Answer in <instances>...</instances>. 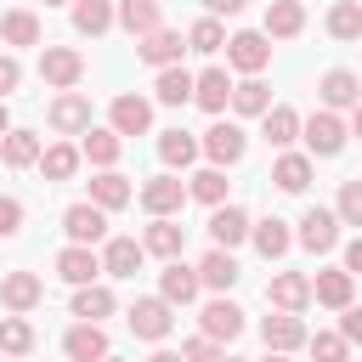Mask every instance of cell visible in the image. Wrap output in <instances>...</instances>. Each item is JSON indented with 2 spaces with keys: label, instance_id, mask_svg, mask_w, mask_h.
Returning a JSON list of instances; mask_svg holds the SVG:
<instances>
[{
  "label": "cell",
  "instance_id": "cell-17",
  "mask_svg": "<svg viewBox=\"0 0 362 362\" xmlns=\"http://www.w3.org/2000/svg\"><path fill=\"white\" fill-rule=\"evenodd\" d=\"M266 300H272L277 311H305V305H311V277H305V272H277V277L266 283Z\"/></svg>",
  "mask_w": 362,
  "mask_h": 362
},
{
  "label": "cell",
  "instance_id": "cell-60",
  "mask_svg": "<svg viewBox=\"0 0 362 362\" xmlns=\"http://www.w3.org/2000/svg\"><path fill=\"white\" fill-rule=\"evenodd\" d=\"M11 362H17V356H11Z\"/></svg>",
  "mask_w": 362,
  "mask_h": 362
},
{
  "label": "cell",
  "instance_id": "cell-25",
  "mask_svg": "<svg viewBox=\"0 0 362 362\" xmlns=\"http://www.w3.org/2000/svg\"><path fill=\"white\" fill-rule=\"evenodd\" d=\"M141 260H147V249L136 238H107V249H102V272L107 277H136Z\"/></svg>",
  "mask_w": 362,
  "mask_h": 362
},
{
  "label": "cell",
  "instance_id": "cell-50",
  "mask_svg": "<svg viewBox=\"0 0 362 362\" xmlns=\"http://www.w3.org/2000/svg\"><path fill=\"white\" fill-rule=\"evenodd\" d=\"M17 85H23V62H17V57H0V102H6Z\"/></svg>",
  "mask_w": 362,
  "mask_h": 362
},
{
  "label": "cell",
  "instance_id": "cell-8",
  "mask_svg": "<svg viewBox=\"0 0 362 362\" xmlns=\"http://www.w3.org/2000/svg\"><path fill=\"white\" fill-rule=\"evenodd\" d=\"M226 62H232L238 74H260V68L272 62V45H266V34H260V28H243V34H232V40H226Z\"/></svg>",
  "mask_w": 362,
  "mask_h": 362
},
{
  "label": "cell",
  "instance_id": "cell-12",
  "mask_svg": "<svg viewBox=\"0 0 362 362\" xmlns=\"http://www.w3.org/2000/svg\"><path fill=\"white\" fill-rule=\"evenodd\" d=\"M57 277L74 283V288H79V283H96V277H102V255H96L90 243H68V249L57 255Z\"/></svg>",
  "mask_w": 362,
  "mask_h": 362
},
{
  "label": "cell",
  "instance_id": "cell-23",
  "mask_svg": "<svg viewBox=\"0 0 362 362\" xmlns=\"http://www.w3.org/2000/svg\"><path fill=\"white\" fill-rule=\"evenodd\" d=\"M141 249H147V255H158V260H175V255L187 249V226H181V221H170V215H153V226H147Z\"/></svg>",
  "mask_w": 362,
  "mask_h": 362
},
{
  "label": "cell",
  "instance_id": "cell-29",
  "mask_svg": "<svg viewBox=\"0 0 362 362\" xmlns=\"http://www.w3.org/2000/svg\"><path fill=\"white\" fill-rule=\"evenodd\" d=\"M113 23H119L130 40H141V34L158 28V0H119V6H113Z\"/></svg>",
  "mask_w": 362,
  "mask_h": 362
},
{
  "label": "cell",
  "instance_id": "cell-31",
  "mask_svg": "<svg viewBox=\"0 0 362 362\" xmlns=\"http://www.w3.org/2000/svg\"><path fill=\"white\" fill-rule=\"evenodd\" d=\"M272 181H277V192H305L311 187V153H277Z\"/></svg>",
  "mask_w": 362,
  "mask_h": 362
},
{
  "label": "cell",
  "instance_id": "cell-30",
  "mask_svg": "<svg viewBox=\"0 0 362 362\" xmlns=\"http://www.w3.org/2000/svg\"><path fill=\"white\" fill-rule=\"evenodd\" d=\"M305 28V6L300 0H272L266 6V40H294Z\"/></svg>",
  "mask_w": 362,
  "mask_h": 362
},
{
  "label": "cell",
  "instance_id": "cell-24",
  "mask_svg": "<svg viewBox=\"0 0 362 362\" xmlns=\"http://www.w3.org/2000/svg\"><path fill=\"white\" fill-rule=\"evenodd\" d=\"M260 136H266V147L288 153V141L300 136V113H294V107H283V102H272V107L260 113Z\"/></svg>",
  "mask_w": 362,
  "mask_h": 362
},
{
  "label": "cell",
  "instance_id": "cell-51",
  "mask_svg": "<svg viewBox=\"0 0 362 362\" xmlns=\"http://www.w3.org/2000/svg\"><path fill=\"white\" fill-rule=\"evenodd\" d=\"M243 6H249V0H204V11H209V17H238Z\"/></svg>",
  "mask_w": 362,
  "mask_h": 362
},
{
  "label": "cell",
  "instance_id": "cell-18",
  "mask_svg": "<svg viewBox=\"0 0 362 362\" xmlns=\"http://www.w3.org/2000/svg\"><path fill=\"white\" fill-rule=\"evenodd\" d=\"M198 328H204L209 339H238V334H243V305H232V300L221 294V300H209V305L198 311Z\"/></svg>",
  "mask_w": 362,
  "mask_h": 362
},
{
  "label": "cell",
  "instance_id": "cell-11",
  "mask_svg": "<svg viewBox=\"0 0 362 362\" xmlns=\"http://www.w3.org/2000/svg\"><path fill=\"white\" fill-rule=\"evenodd\" d=\"M40 300H45V283H40L34 272H6V277H0V305H6V311L28 317Z\"/></svg>",
  "mask_w": 362,
  "mask_h": 362
},
{
  "label": "cell",
  "instance_id": "cell-21",
  "mask_svg": "<svg viewBox=\"0 0 362 362\" xmlns=\"http://www.w3.org/2000/svg\"><path fill=\"white\" fill-rule=\"evenodd\" d=\"M192 102L204 107V113H226V102H232V79H226V68H204L198 79H192Z\"/></svg>",
  "mask_w": 362,
  "mask_h": 362
},
{
  "label": "cell",
  "instance_id": "cell-57",
  "mask_svg": "<svg viewBox=\"0 0 362 362\" xmlns=\"http://www.w3.org/2000/svg\"><path fill=\"white\" fill-rule=\"evenodd\" d=\"M45 6H74V0H45Z\"/></svg>",
  "mask_w": 362,
  "mask_h": 362
},
{
  "label": "cell",
  "instance_id": "cell-58",
  "mask_svg": "<svg viewBox=\"0 0 362 362\" xmlns=\"http://www.w3.org/2000/svg\"><path fill=\"white\" fill-rule=\"evenodd\" d=\"M226 362H243V356H226Z\"/></svg>",
  "mask_w": 362,
  "mask_h": 362
},
{
  "label": "cell",
  "instance_id": "cell-7",
  "mask_svg": "<svg viewBox=\"0 0 362 362\" xmlns=\"http://www.w3.org/2000/svg\"><path fill=\"white\" fill-rule=\"evenodd\" d=\"M62 232H68V243H102L107 238V209H96L90 198L85 204H68L62 209Z\"/></svg>",
  "mask_w": 362,
  "mask_h": 362
},
{
  "label": "cell",
  "instance_id": "cell-4",
  "mask_svg": "<svg viewBox=\"0 0 362 362\" xmlns=\"http://www.w3.org/2000/svg\"><path fill=\"white\" fill-rule=\"evenodd\" d=\"M45 119H51L57 136H85L90 130V96L85 90H57L51 107H45Z\"/></svg>",
  "mask_w": 362,
  "mask_h": 362
},
{
  "label": "cell",
  "instance_id": "cell-37",
  "mask_svg": "<svg viewBox=\"0 0 362 362\" xmlns=\"http://www.w3.org/2000/svg\"><path fill=\"white\" fill-rule=\"evenodd\" d=\"M136 192H130V181L119 175V170H102V175H90V204L96 209H124Z\"/></svg>",
  "mask_w": 362,
  "mask_h": 362
},
{
  "label": "cell",
  "instance_id": "cell-5",
  "mask_svg": "<svg viewBox=\"0 0 362 362\" xmlns=\"http://www.w3.org/2000/svg\"><path fill=\"white\" fill-rule=\"evenodd\" d=\"M198 153H204L209 164H221V170H226V164H238V158L249 153V136H243L238 124H226V119H215V124L204 130V141H198Z\"/></svg>",
  "mask_w": 362,
  "mask_h": 362
},
{
  "label": "cell",
  "instance_id": "cell-19",
  "mask_svg": "<svg viewBox=\"0 0 362 362\" xmlns=\"http://www.w3.org/2000/svg\"><path fill=\"white\" fill-rule=\"evenodd\" d=\"M260 339H266V351H300V345H305L300 311H272V317L260 322Z\"/></svg>",
  "mask_w": 362,
  "mask_h": 362
},
{
  "label": "cell",
  "instance_id": "cell-34",
  "mask_svg": "<svg viewBox=\"0 0 362 362\" xmlns=\"http://www.w3.org/2000/svg\"><path fill=\"white\" fill-rule=\"evenodd\" d=\"M0 158H6V170L40 164V136H34V130H6V136H0Z\"/></svg>",
  "mask_w": 362,
  "mask_h": 362
},
{
  "label": "cell",
  "instance_id": "cell-10",
  "mask_svg": "<svg viewBox=\"0 0 362 362\" xmlns=\"http://www.w3.org/2000/svg\"><path fill=\"white\" fill-rule=\"evenodd\" d=\"M294 238H300V243H305L311 255H328V249L339 243V215H334V209H317V204H311V209L300 215V232H294Z\"/></svg>",
  "mask_w": 362,
  "mask_h": 362
},
{
  "label": "cell",
  "instance_id": "cell-3",
  "mask_svg": "<svg viewBox=\"0 0 362 362\" xmlns=\"http://www.w3.org/2000/svg\"><path fill=\"white\" fill-rule=\"evenodd\" d=\"M40 79H45L51 90H74V85L85 79V57H79L74 45H45V51H40Z\"/></svg>",
  "mask_w": 362,
  "mask_h": 362
},
{
  "label": "cell",
  "instance_id": "cell-46",
  "mask_svg": "<svg viewBox=\"0 0 362 362\" xmlns=\"http://www.w3.org/2000/svg\"><path fill=\"white\" fill-rule=\"evenodd\" d=\"M334 215H339V226H362V175L339 187V204H334Z\"/></svg>",
  "mask_w": 362,
  "mask_h": 362
},
{
  "label": "cell",
  "instance_id": "cell-36",
  "mask_svg": "<svg viewBox=\"0 0 362 362\" xmlns=\"http://www.w3.org/2000/svg\"><path fill=\"white\" fill-rule=\"evenodd\" d=\"M74 170H79V147H74V141L40 147V175H45V181H74Z\"/></svg>",
  "mask_w": 362,
  "mask_h": 362
},
{
  "label": "cell",
  "instance_id": "cell-14",
  "mask_svg": "<svg viewBox=\"0 0 362 362\" xmlns=\"http://www.w3.org/2000/svg\"><path fill=\"white\" fill-rule=\"evenodd\" d=\"M181 51H187V45H181V34H175V28H164V23H158L153 34H141V40H136V57H141L147 68H170V62H181Z\"/></svg>",
  "mask_w": 362,
  "mask_h": 362
},
{
  "label": "cell",
  "instance_id": "cell-16",
  "mask_svg": "<svg viewBox=\"0 0 362 362\" xmlns=\"http://www.w3.org/2000/svg\"><path fill=\"white\" fill-rule=\"evenodd\" d=\"M243 238H249V215L238 204H215L209 209V243L215 249H238Z\"/></svg>",
  "mask_w": 362,
  "mask_h": 362
},
{
  "label": "cell",
  "instance_id": "cell-13",
  "mask_svg": "<svg viewBox=\"0 0 362 362\" xmlns=\"http://www.w3.org/2000/svg\"><path fill=\"white\" fill-rule=\"evenodd\" d=\"M198 266H181V255L175 260H164V272H158V294L170 300V305H192L198 300Z\"/></svg>",
  "mask_w": 362,
  "mask_h": 362
},
{
  "label": "cell",
  "instance_id": "cell-27",
  "mask_svg": "<svg viewBox=\"0 0 362 362\" xmlns=\"http://www.w3.org/2000/svg\"><path fill=\"white\" fill-rule=\"evenodd\" d=\"M351 288H356L351 272H317V277H311V300L328 305V311H345V305H351Z\"/></svg>",
  "mask_w": 362,
  "mask_h": 362
},
{
  "label": "cell",
  "instance_id": "cell-32",
  "mask_svg": "<svg viewBox=\"0 0 362 362\" xmlns=\"http://www.w3.org/2000/svg\"><path fill=\"white\" fill-rule=\"evenodd\" d=\"M198 283L215 288V294H226V288L238 283V260H232V249H209V255L198 260Z\"/></svg>",
  "mask_w": 362,
  "mask_h": 362
},
{
  "label": "cell",
  "instance_id": "cell-33",
  "mask_svg": "<svg viewBox=\"0 0 362 362\" xmlns=\"http://www.w3.org/2000/svg\"><path fill=\"white\" fill-rule=\"evenodd\" d=\"M153 96H158L164 107H187V102H192V74H187L181 62L158 68V85H153Z\"/></svg>",
  "mask_w": 362,
  "mask_h": 362
},
{
  "label": "cell",
  "instance_id": "cell-45",
  "mask_svg": "<svg viewBox=\"0 0 362 362\" xmlns=\"http://www.w3.org/2000/svg\"><path fill=\"white\" fill-rule=\"evenodd\" d=\"M305 351H311V362H351V345H345L339 328L334 334H305Z\"/></svg>",
  "mask_w": 362,
  "mask_h": 362
},
{
  "label": "cell",
  "instance_id": "cell-38",
  "mask_svg": "<svg viewBox=\"0 0 362 362\" xmlns=\"http://www.w3.org/2000/svg\"><path fill=\"white\" fill-rule=\"evenodd\" d=\"M232 107H238L243 119H260V113L272 107V90L260 85V74H243V79L232 85Z\"/></svg>",
  "mask_w": 362,
  "mask_h": 362
},
{
  "label": "cell",
  "instance_id": "cell-52",
  "mask_svg": "<svg viewBox=\"0 0 362 362\" xmlns=\"http://www.w3.org/2000/svg\"><path fill=\"white\" fill-rule=\"evenodd\" d=\"M345 272H351V277L362 272V238H351V243H345Z\"/></svg>",
  "mask_w": 362,
  "mask_h": 362
},
{
  "label": "cell",
  "instance_id": "cell-35",
  "mask_svg": "<svg viewBox=\"0 0 362 362\" xmlns=\"http://www.w3.org/2000/svg\"><path fill=\"white\" fill-rule=\"evenodd\" d=\"M158 158H164V170H187L198 158V136L192 130H158Z\"/></svg>",
  "mask_w": 362,
  "mask_h": 362
},
{
  "label": "cell",
  "instance_id": "cell-43",
  "mask_svg": "<svg viewBox=\"0 0 362 362\" xmlns=\"http://www.w3.org/2000/svg\"><path fill=\"white\" fill-rule=\"evenodd\" d=\"M328 34L334 40H362V0H334L328 6Z\"/></svg>",
  "mask_w": 362,
  "mask_h": 362
},
{
  "label": "cell",
  "instance_id": "cell-28",
  "mask_svg": "<svg viewBox=\"0 0 362 362\" xmlns=\"http://www.w3.org/2000/svg\"><path fill=\"white\" fill-rule=\"evenodd\" d=\"M113 305H119V300H113L107 283H79V288H74V317H79V322H102V317H113Z\"/></svg>",
  "mask_w": 362,
  "mask_h": 362
},
{
  "label": "cell",
  "instance_id": "cell-2",
  "mask_svg": "<svg viewBox=\"0 0 362 362\" xmlns=\"http://www.w3.org/2000/svg\"><path fill=\"white\" fill-rule=\"evenodd\" d=\"M124 322H130V334L136 339H170V328H175V317H170V300L164 294H141L130 311H124Z\"/></svg>",
  "mask_w": 362,
  "mask_h": 362
},
{
  "label": "cell",
  "instance_id": "cell-9",
  "mask_svg": "<svg viewBox=\"0 0 362 362\" xmlns=\"http://www.w3.org/2000/svg\"><path fill=\"white\" fill-rule=\"evenodd\" d=\"M107 124L119 130V136H147L153 130V102L147 96H113V107H107Z\"/></svg>",
  "mask_w": 362,
  "mask_h": 362
},
{
  "label": "cell",
  "instance_id": "cell-49",
  "mask_svg": "<svg viewBox=\"0 0 362 362\" xmlns=\"http://www.w3.org/2000/svg\"><path fill=\"white\" fill-rule=\"evenodd\" d=\"M339 334H345V345H362V305L339 311Z\"/></svg>",
  "mask_w": 362,
  "mask_h": 362
},
{
  "label": "cell",
  "instance_id": "cell-44",
  "mask_svg": "<svg viewBox=\"0 0 362 362\" xmlns=\"http://www.w3.org/2000/svg\"><path fill=\"white\" fill-rule=\"evenodd\" d=\"M226 45V28H221V17H198L192 28H187V51H204V57H215Z\"/></svg>",
  "mask_w": 362,
  "mask_h": 362
},
{
  "label": "cell",
  "instance_id": "cell-54",
  "mask_svg": "<svg viewBox=\"0 0 362 362\" xmlns=\"http://www.w3.org/2000/svg\"><path fill=\"white\" fill-rule=\"evenodd\" d=\"M351 136H362V102L351 107Z\"/></svg>",
  "mask_w": 362,
  "mask_h": 362
},
{
  "label": "cell",
  "instance_id": "cell-40",
  "mask_svg": "<svg viewBox=\"0 0 362 362\" xmlns=\"http://www.w3.org/2000/svg\"><path fill=\"white\" fill-rule=\"evenodd\" d=\"M113 28V0H74V34H107Z\"/></svg>",
  "mask_w": 362,
  "mask_h": 362
},
{
  "label": "cell",
  "instance_id": "cell-15",
  "mask_svg": "<svg viewBox=\"0 0 362 362\" xmlns=\"http://www.w3.org/2000/svg\"><path fill=\"white\" fill-rule=\"evenodd\" d=\"M317 96H322V107H356L362 102V79L351 74V68H328L322 79H317Z\"/></svg>",
  "mask_w": 362,
  "mask_h": 362
},
{
  "label": "cell",
  "instance_id": "cell-47",
  "mask_svg": "<svg viewBox=\"0 0 362 362\" xmlns=\"http://www.w3.org/2000/svg\"><path fill=\"white\" fill-rule=\"evenodd\" d=\"M181 356H187V362H226V351H221V339H209V334H198V339H187V345H181Z\"/></svg>",
  "mask_w": 362,
  "mask_h": 362
},
{
  "label": "cell",
  "instance_id": "cell-59",
  "mask_svg": "<svg viewBox=\"0 0 362 362\" xmlns=\"http://www.w3.org/2000/svg\"><path fill=\"white\" fill-rule=\"evenodd\" d=\"M102 362H119V356H102Z\"/></svg>",
  "mask_w": 362,
  "mask_h": 362
},
{
  "label": "cell",
  "instance_id": "cell-53",
  "mask_svg": "<svg viewBox=\"0 0 362 362\" xmlns=\"http://www.w3.org/2000/svg\"><path fill=\"white\" fill-rule=\"evenodd\" d=\"M147 362H187V356H181V351H153Z\"/></svg>",
  "mask_w": 362,
  "mask_h": 362
},
{
  "label": "cell",
  "instance_id": "cell-48",
  "mask_svg": "<svg viewBox=\"0 0 362 362\" xmlns=\"http://www.w3.org/2000/svg\"><path fill=\"white\" fill-rule=\"evenodd\" d=\"M17 232H23V198L0 192V238H17Z\"/></svg>",
  "mask_w": 362,
  "mask_h": 362
},
{
  "label": "cell",
  "instance_id": "cell-1",
  "mask_svg": "<svg viewBox=\"0 0 362 362\" xmlns=\"http://www.w3.org/2000/svg\"><path fill=\"white\" fill-rule=\"evenodd\" d=\"M300 136H305V153H311V158H334V153L345 147L351 124H345L334 107H317L311 119H300Z\"/></svg>",
  "mask_w": 362,
  "mask_h": 362
},
{
  "label": "cell",
  "instance_id": "cell-20",
  "mask_svg": "<svg viewBox=\"0 0 362 362\" xmlns=\"http://www.w3.org/2000/svg\"><path fill=\"white\" fill-rule=\"evenodd\" d=\"M62 351H68V362H102V356H107L102 322H74V328L62 334Z\"/></svg>",
  "mask_w": 362,
  "mask_h": 362
},
{
  "label": "cell",
  "instance_id": "cell-6",
  "mask_svg": "<svg viewBox=\"0 0 362 362\" xmlns=\"http://www.w3.org/2000/svg\"><path fill=\"white\" fill-rule=\"evenodd\" d=\"M136 198H141V209H147V215H175V209L187 204V181H181L175 170H164V175H153Z\"/></svg>",
  "mask_w": 362,
  "mask_h": 362
},
{
  "label": "cell",
  "instance_id": "cell-56",
  "mask_svg": "<svg viewBox=\"0 0 362 362\" xmlns=\"http://www.w3.org/2000/svg\"><path fill=\"white\" fill-rule=\"evenodd\" d=\"M266 362H294V356L288 351H266Z\"/></svg>",
  "mask_w": 362,
  "mask_h": 362
},
{
  "label": "cell",
  "instance_id": "cell-39",
  "mask_svg": "<svg viewBox=\"0 0 362 362\" xmlns=\"http://www.w3.org/2000/svg\"><path fill=\"white\" fill-rule=\"evenodd\" d=\"M0 40H6V45H40V17L23 11V6H11V11L0 17Z\"/></svg>",
  "mask_w": 362,
  "mask_h": 362
},
{
  "label": "cell",
  "instance_id": "cell-55",
  "mask_svg": "<svg viewBox=\"0 0 362 362\" xmlns=\"http://www.w3.org/2000/svg\"><path fill=\"white\" fill-rule=\"evenodd\" d=\"M6 130H11V113H6V102H0V136H6Z\"/></svg>",
  "mask_w": 362,
  "mask_h": 362
},
{
  "label": "cell",
  "instance_id": "cell-42",
  "mask_svg": "<svg viewBox=\"0 0 362 362\" xmlns=\"http://www.w3.org/2000/svg\"><path fill=\"white\" fill-rule=\"evenodd\" d=\"M0 351H6V356H28V351H34V322L17 317V311L0 317Z\"/></svg>",
  "mask_w": 362,
  "mask_h": 362
},
{
  "label": "cell",
  "instance_id": "cell-22",
  "mask_svg": "<svg viewBox=\"0 0 362 362\" xmlns=\"http://www.w3.org/2000/svg\"><path fill=\"white\" fill-rule=\"evenodd\" d=\"M119 153H124V136H119L113 124H107V130H96V124H90V130L79 136V158H90L96 170H113V164H119Z\"/></svg>",
  "mask_w": 362,
  "mask_h": 362
},
{
  "label": "cell",
  "instance_id": "cell-41",
  "mask_svg": "<svg viewBox=\"0 0 362 362\" xmlns=\"http://www.w3.org/2000/svg\"><path fill=\"white\" fill-rule=\"evenodd\" d=\"M187 198H198V204H226V170L221 164H209V170H198L192 181H187Z\"/></svg>",
  "mask_w": 362,
  "mask_h": 362
},
{
  "label": "cell",
  "instance_id": "cell-26",
  "mask_svg": "<svg viewBox=\"0 0 362 362\" xmlns=\"http://www.w3.org/2000/svg\"><path fill=\"white\" fill-rule=\"evenodd\" d=\"M249 238H255V249H260L266 260H283V255H288V243H294L288 221H277V215H266V221H249Z\"/></svg>",
  "mask_w": 362,
  "mask_h": 362
}]
</instances>
